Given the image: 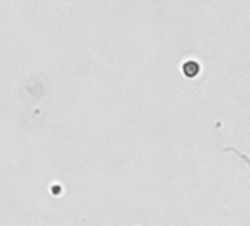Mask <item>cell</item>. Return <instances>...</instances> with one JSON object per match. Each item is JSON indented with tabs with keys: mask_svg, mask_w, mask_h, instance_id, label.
Listing matches in <instances>:
<instances>
[{
	"mask_svg": "<svg viewBox=\"0 0 250 226\" xmlns=\"http://www.w3.org/2000/svg\"><path fill=\"white\" fill-rule=\"evenodd\" d=\"M184 76L187 78H196L200 74V63L197 60H186L181 66Z\"/></svg>",
	"mask_w": 250,
	"mask_h": 226,
	"instance_id": "1",
	"label": "cell"
}]
</instances>
